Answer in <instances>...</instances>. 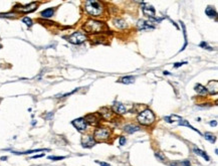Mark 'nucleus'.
I'll list each match as a JSON object with an SVG mask.
<instances>
[{
  "mask_svg": "<svg viewBox=\"0 0 218 166\" xmlns=\"http://www.w3.org/2000/svg\"><path fill=\"white\" fill-rule=\"evenodd\" d=\"M83 28L88 33H98L105 31V30H108L105 23H103L101 21H97V20H88L85 26H83Z\"/></svg>",
  "mask_w": 218,
  "mask_h": 166,
  "instance_id": "1",
  "label": "nucleus"
},
{
  "mask_svg": "<svg viewBox=\"0 0 218 166\" xmlns=\"http://www.w3.org/2000/svg\"><path fill=\"white\" fill-rule=\"evenodd\" d=\"M85 9L93 16H98L103 12L102 5L97 0H88L85 2Z\"/></svg>",
  "mask_w": 218,
  "mask_h": 166,
  "instance_id": "2",
  "label": "nucleus"
},
{
  "mask_svg": "<svg viewBox=\"0 0 218 166\" xmlns=\"http://www.w3.org/2000/svg\"><path fill=\"white\" fill-rule=\"evenodd\" d=\"M138 122L141 125H151L155 121V115L153 114V112L151 110H144L143 112H141V114H139L138 116Z\"/></svg>",
  "mask_w": 218,
  "mask_h": 166,
  "instance_id": "3",
  "label": "nucleus"
},
{
  "mask_svg": "<svg viewBox=\"0 0 218 166\" xmlns=\"http://www.w3.org/2000/svg\"><path fill=\"white\" fill-rule=\"evenodd\" d=\"M87 35L85 34L82 31H77L73 32L70 36L67 37V40L70 43H73V44H80V43H83V42L87 40Z\"/></svg>",
  "mask_w": 218,
  "mask_h": 166,
  "instance_id": "4",
  "label": "nucleus"
},
{
  "mask_svg": "<svg viewBox=\"0 0 218 166\" xmlns=\"http://www.w3.org/2000/svg\"><path fill=\"white\" fill-rule=\"evenodd\" d=\"M110 137V131L107 128H98L93 134L95 141H105Z\"/></svg>",
  "mask_w": 218,
  "mask_h": 166,
  "instance_id": "5",
  "label": "nucleus"
},
{
  "mask_svg": "<svg viewBox=\"0 0 218 166\" xmlns=\"http://www.w3.org/2000/svg\"><path fill=\"white\" fill-rule=\"evenodd\" d=\"M72 123L73 126H75V128H77L78 131H80V132L85 131V130L87 129V126H88L87 121H85V120L83 119V118H80V119H77V120H73Z\"/></svg>",
  "mask_w": 218,
  "mask_h": 166,
  "instance_id": "6",
  "label": "nucleus"
},
{
  "mask_svg": "<svg viewBox=\"0 0 218 166\" xmlns=\"http://www.w3.org/2000/svg\"><path fill=\"white\" fill-rule=\"evenodd\" d=\"M143 13H144V15H146L147 17H149V19H155V9H154L153 6H150V5H144Z\"/></svg>",
  "mask_w": 218,
  "mask_h": 166,
  "instance_id": "7",
  "label": "nucleus"
},
{
  "mask_svg": "<svg viewBox=\"0 0 218 166\" xmlns=\"http://www.w3.org/2000/svg\"><path fill=\"white\" fill-rule=\"evenodd\" d=\"M137 26L140 30H153L155 28L153 25H151L150 22L145 21V20H139L138 23H137Z\"/></svg>",
  "mask_w": 218,
  "mask_h": 166,
  "instance_id": "8",
  "label": "nucleus"
},
{
  "mask_svg": "<svg viewBox=\"0 0 218 166\" xmlns=\"http://www.w3.org/2000/svg\"><path fill=\"white\" fill-rule=\"evenodd\" d=\"M96 144V141L95 139L92 137V136H85L83 138V146L85 147V148H90L93 146V145Z\"/></svg>",
  "mask_w": 218,
  "mask_h": 166,
  "instance_id": "9",
  "label": "nucleus"
},
{
  "mask_svg": "<svg viewBox=\"0 0 218 166\" xmlns=\"http://www.w3.org/2000/svg\"><path fill=\"white\" fill-rule=\"evenodd\" d=\"M36 7H37L36 3H30L29 5H26V6H20L17 9L21 12H24V13H28V12L34 11V10L36 9Z\"/></svg>",
  "mask_w": 218,
  "mask_h": 166,
  "instance_id": "10",
  "label": "nucleus"
},
{
  "mask_svg": "<svg viewBox=\"0 0 218 166\" xmlns=\"http://www.w3.org/2000/svg\"><path fill=\"white\" fill-rule=\"evenodd\" d=\"M113 110H114V112L117 114H124V113H126V111H127L126 107L124 106L122 103H119V102H117V103L114 104Z\"/></svg>",
  "mask_w": 218,
  "mask_h": 166,
  "instance_id": "11",
  "label": "nucleus"
},
{
  "mask_svg": "<svg viewBox=\"0 0 218 166\" xmlns=\"http://www.w3.org/2000/svg\"><path fill=\"white\" fill-rule=\"evenodd\" d=\"M124 130H125L127 133H129V134H133V133L139 131V130H140V127L136 126V125H127V126H125Z\"/></svg>",
  "mask_w": 218,
  "mask_h": 166,
  "instance_id": "12",
  "label": "nucleus"
},
{
  "mask_svg": "<svg viewBox=\"0 0 218 166\" xmlns=\"http://www.w3.org/2000/svg\"><path fill=\"white\" fill-rule=\"evenodd\" d=\"M85 121H88L91 125H96L98 121H100V120H98L97 117H96V115H93V114L88 115V116L85 117Z\"/></svg>",
  "mask_w": 218,
  "mask_h": 166,
  "instance_id": "13",
  "label": "nucleus"
},
{
  "mask_svg": "<svg viewBox=\"0 0 218 166\" xmlns=\"http://www.w3.org/2000/svg\"><path fill=\"white\" fill-rule=\"evenodd\" d=\"M178 125L179 126H187V127H189L190 129H192V130H194V131H196L197 133H198L199 135H201V133H200L198 130H197L196 128H194L193 126H191V125L189 124V122L187 121V120H184V119H181L180 120V121L178 122Z\"/></svg>",
  "mask_w": 218,
  "mask_h": 166,
  "instance_id": "14",
  "label": "nucleus"
},
{
  "mask_svg": "<svg viewBox=\"0 0 218 166\" xmlns=\"http://www.w3.org/2000/svg\"><path fill=\"white\" fill-rule=\"evenodd\" d=\"M195 91H196L198 94H200V95H206V94L208 93L206 90V88L203 87L202 85H200V84H197V85L195 86Z\"/></svg>",
  "mask_w": 218,
  "mask_h": 166,
  "instance_id": "15",
  "label": "nucleus"
},
{
  "mask_svg": "<svg viewBox=\"0 0 218 166\" xmlns=\"http://www.w3.org/2000/svg\"><path fill=\"white\" fill-rule=\"evenodd\" d=\"M54 13V10L52 8H47L43 10V11L41 12V16L44 17V18H49V17H51L52 15Z\"/></svg>",
  "mask_w": 218,
  "mask_h": 166,
  "instance_id": "16",
  "label": "nucleus"
},
{
  "mask_svg": "<svg viewBox=\"0 0 218 166\" xmlns=\"http://www.w3.org/2000/svg\"><path fill=\"white\" fill-rule=\"evenodd\" d=\"M121 82L123 84H125V85H130V84H133L134 82H135V78H134V76H127L122 78Z\"/></svg>",
  "mask_w": 218,
  "mask_h": 166,
  "instance_id": "17",
  "label": "nucleus"
},
{
  "mask_svg": "<svg viewBox=\"0 0 218 166\" xmlns=\"http://www.w3.org/2000/svg\"><path fill=\"white\" fill-rule=\"evenodd\" d=\"M205 13L208 15L209 17H215L217 15L216 10H215L212 6H208L206 9H205Z\"/></svg>",
  "mask_w": 218,
  "mask_h": 166,
  "instance_id": "18",
  "label": "nucleus"
},
{
  "mask_svg": "<svg viewBox=\"0 0 218 166\" xmlns=\"http://www.w3.org/2000/svg\"><path fill=\"white\" fill-rule=\"evenodd\" d=\"M193 152L195 153V154H197V155H200V156H202V157L204 158V159H206L207 161H209V156H208V155H207L206 153H205L204 151H202V150L198 149V148H194V149H193Z\"/></svg>",
  "mask_w": 218,
  "mask_h": 166,
  "instance_id": "19",
  "label": "nucleus"
},
{
  "mask_svg": "<svg viewBox=\"0 0 218 166\" xmlns=\"http://www.w3.org/2000/svg\"><path fill=\"white\" fill-rule=\"evenodd\" d=\"M114 23L117 27H119V28H125L126 27V22L125 20L123 19H120V18H116L114 20Z\"/></svg>",
  "mask_w": 218,
  "mask_h": 166,
  "instance_id": "20",
  "label": "nucleus"
},
{
  "mask_svg": "<svg viewBox=\"0 0 218 166\" xmlns=\"http://www.w3.org/2000/svg\"><path fill=\"white\" fill-rule=\"evenodd\" d=\"M204 137H205V139L208 140L210 143H214L215 141H216V137H215V135L212 134V133H210V132H206V133H205Z\"/></svg>",
  "mask_w": 218,
  "mask_h": 166,
  "instance_id": "21",
  "label": "nucleus"
},
{
  "mask_svg": "<svg viewBox=\"0 0 218 166\" xmlns=\"http://www.w3.org/2000/svg\"><path fill=\"white\" fill-rule=\"evenodd\" d=\"M46 149H36V150H29V151H24V152H13L14 154H18V155H26V154H31V153H35V152H39V151H44Z\"/></svg>",
  "mask_w": 218,
  "mask_h": 166,
  "instance_id": "22",
  "label": "nucleus"
},
{
  "mask_svg": "<svg viewBox=\"0 0 218 166\" xmlns=\"http://www.w3.org/2000/svg\"><path fill=\"white\" fill-rule=\"evenodd\" d=\"M22 21H23L24 23L27 25V26H31V25H32V20L30 19L29 17H24V18L22 19Z\"/></svg>",
  "mask_w": 218,
  "mask_h": 166,
  "instance_id": "23",
  "label": "nucleus"
},
{
  "mask_svg": "<svg viewBox=\"0 0 218 166\" xmlns=\"http://www.w3.org/2000/svg\"><path fill=\"white\" fill-rule=\"evenodd\" d=\"M63 158H64V156H49V159L54 160V161H56V160H62Z\"/></svg>",
  "mask_w": 218,
  "mask_h": 166,
  "instance_id": "24",
  "label": "nucleus"
},
{
  "mask_svg": "<svg viewBox=\"0 0 218 166\" xmlns=\"http://www.w3.org/2000/svg\"><path fill=\"white\" fill-rule=\"evenodd\" d=\"M125 144H126V138L124 137V136H122L120 138V145H122V146H123V145H125Z\"/></svg>",
  "mask_w": 218,
  "mask_h": 166,
  "instance_id": "25",
  "label": "nucleus"
},
{
  "mask_svg": "<svg viewBox=\"0 0 218 166\" xmlns=\"http://www.w3.org/2000/svg\"><path fill=\"white\" fill-rule=\"evenodd\" d=\"M97 163H98V164H100L101 166H112V165H110V164H109V163H106V162H101V161H97Z\"/></svg>",
  "mask_w": 218,
  "mask_h": 166,
  "instance_id": "26",
  "label": "nucleus"
},
{
  "mask_svg": "<svg viewBox=\"0 0 218 166\" xmlns=\"http://www.w3.org/2000/svg\"><path fill=\"white\" fill-rule=\"evenodd\" d=\"M200 47H202L203 48H207V50H210L209 47H208V45H207V43H206V42H201V44H200Z\"/></svg>",
  "mask_w": 218,
  "mask_h": 166,
  "instance_id": "27",
  "label": "nucleus"
},
{
  "mask_svg": "<svg viewBox=\"0 0 218 166\" xmlns=\"http://www.w3.org/2000/svg\"><path fill=\"white\" fill-rule=\"evenodd\" d=\"M44 154H39V155H35V156H32V158L33 159H35V158H40V157H43Z\"/></svg>",
  "mask_w": 218,
  "mask_h": 166,
  "instance_id": "28",
  "label": "nucleus"
},
{
  "mask_svg": "<svg viewBox=\"0 0 218 166\" xmlns=\"http://www.w3.org/2000/svg\"><path fill=\"white\" fill-rule=\"evenodd\" d=\"M184 63H176V65H175L174 66H175V68H178V66L184 65Z\"/></svg>",
  "mask_w": 218,
  "mask_h": 166,
  "instance_id": "29",
  "label": "nucleus"
},
{
  "mask_svg": "<svg viewBox=\"0 0 218 166\" xmlns=\"http://www.w3.org/2000/svg\"><path fill=\"white\" fill-rule=\"evenodd\" d=\"M210 125H211V126H217V122L212 121V122H210Z\"/></svg>",
  "mask_w": 218,
  "mask_h": 166,
  "instance_id": "30",
  "label": "nucleus"
},
{
  "mask_svg": "<svg viewBox=\"0 0 218 166\" xmlns=\"http://www.w3.org/2000/svg\"><path fill=\"white\" fill-rule=\"evenodd\" d=\"M7 159V157L6 156H4V157H1V160H6Z\"/></svg>",
  "mask_w": 218,
  "mask_h": 166,
  "instance_id": "31",
  "label": "nucleus"
}]
</instances>
